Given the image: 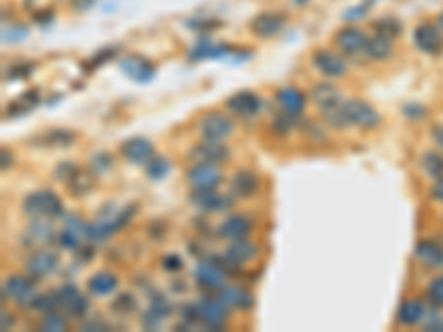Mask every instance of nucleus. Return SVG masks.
Segmentation results:
<instances>
[{
	"label": "nucleus",
	"mask_w": 443,
	"mask_h": 332,
	"mask_svg": "<svg viewBox=\"0 0 443 332\" xmlns=\"http://www.w3.org/2000/svg\"><path fill=\"white\" fill-rule=\"evenodd\" d=\"M191 204L204 213H220L233 206V200L224 195L218 189H193L189 195Z\"/></svg>",
	"instance_id": "10"
},
{
	"label": "nucleus",
	"mask_w": 443,
	"mask_h": 332,
	"mask_svg": "<svg viewBox=\"0 0 443 332\" xmlns=\"http://www.w3.org/2000/svg\"><path fill=\"white\" fill-rule=\"evenodd\" d=\"M426 295L435 306H443V274H441V277H435L433 281L428 283Z\"/></svg>",
	"instance_id": "41"
},
{
	"label": "nucleus",
	"mask_w": 443,
	"mask_h": 332,
	"mask_svg": "<svg viewBox=\"0 0 443 332\" xmlns=\"http://www.w3.org/2000/svg\"><path fill=\"white\" fill-rule=\"evenodd\" d=\"M149 311H151L155 317L164 319L166 315H171V304H168L162 295H155L153 299H151V308H149Z\"/></svg>",
	"instance_id": "44"
},
{
	"label": "nucleus",
	"mask_w": 443,
	"mask_h": 332,
	"mask_svg": "<svg viewBox=\"0 0 443 332\" xmlns=\"http://www.w3.org/2000/svg\"><path fill=\"white\" fill-rule=\"evenodd\" d=\"M275 100H277L281 113H286V116H293V118H299L306 109V105H309V96H306L304 91H299L297 87L279 89Z\"/></svg>",
	"instance_id": "20"
},
{
	"label": "nucleus",
	"mask_w": 443,
	"mask_h": 332,
	"mask_svg": "<svg viewBox=\"0 0 443 332\" xmlns=\"http://www.w3.org/2000/svg\"><path fill=\"white\" fill-rule=\"evenodd\" d=\"M116 288H118V277L109 270H100L87 281V290L94 297H107L111 292H116Z\"/></svg>",
	"instance_id": "29"
},
{
	"label": "nucleus",
	"mask_w": 443,
	"mask_h": 332,
	"mask_svg": "<svg viewBox=\"0 0 443 332\" xmlns=\"http://www.w3.org/2000/svg\"><path fill=\"white\" fill-rule=\"evenodd\" d=\"M111 308H113V311L122 313V315H129V313L135 311V299H133L129 292H122V295H118V299L113 302Z\"/></svg>",
	"instance_id": "43"
},
{
	"label": "nucleus",
	"mask_w": 443,
	"mask_h": 332,
	"mask_svg": "<svg viewBox=\"0 0 443 332\" xmlns=\"http://www.w3.org/2000/svg\"><path fill=\"white\" fill-rule=\"evenodd\" d=\"M422 168L426 175L435 180L443 177V155L439 151H426L422 157Z\"/></svg>",
	"instance_id": "36"
},
{
	"label": "nucleus",
	"mask_w": 443,
	"mask_h": 332,
	"mask_svg": "<svg viewBox=\"0 0 443 332\" xmlns=\"http://www.w3.org/2000/svg\"><path fill=\"white\" fill-rule=\"evenodd\" d=\"M433 198L439 200V202H443V177H439V180L435 182V186H433Z\"/></svg>",
	"instance_id": "50"
},
{
	"label": "nucleus",
	"mask_w": 443,
	"mask_h": 332,
	"mask_svg": "<svg viewBox=\"0 0 443 332\" xmlns=\"http://www.w3.org/2000/svg\"><path fill=\"white\" fill-rule=\"evenodd\" d=\"M40 102V94L38 91H29V94H22L14 105L7 109V116L16 118V116H25L27 111H31Z\"/></svg>",
	"instance_id": "33"
},
{
	"label": "nucleus",
	"mask_w": 443,
	"mask_h": 332,
	"mask_svg": "<svg viewBox=\"0 0 443 332\" xmlns=\"http://www.w3.org/2000/svg\"><path fill=\"white\" fill-rule=\"evenodd\" d=\"M257 253H259L257 244L251 242L248 237H242V239H233L229 244V248H226V253H224V259H226V264H231V266H246L257 257Z\"/></svg>",
	"instance_id": "18"
},
{
	"label": "nucleus",
	"mask_w": 443,
	"mask_h": 332,
	"mask_svg": "<svg viewBox=\"0 0 443 332\" xmlns=\"http://www.w3.org/2000/svg\"><path fill=\"white\" fill-rule=\"evenodd\" d=\"M437 25L441 27V31H443V11H441V16H439V22H437Z\"/></svg>",
	"instance_id": "55"
},
{
	"label": "nucleus",
	"mask_w": 443,
	"mask_h": 332,
	"mask_svg": "<svg viewBox=\"0 0 443 332\" xmlns=\"http://www.w3.org/2000/svg\"><path fill=\"white\" fill-rule=\"evenodd\" d=\"M253 231V220L248 215H231L226 217V220L222 222L220 226V235L224 239H242V237H248V233Z\"/></svg>",
	"instance_id": "26"
},
{
	"label": "nucleus",
	"mask_w": 443,
	"mask_h": 332,
	"mask_svg": "<svg viewBox=\"0 0 443 332\" xmlns=\"http://www.w3.org/2000/svg\"><path fill=\"white\" fill-rule=\"evenodd\" d=\"M368 38L359 27H346V29H339L335 33V47L339 53L344 55H359V53H366V44Z\"/></svg>",
	"instance_id": "12"
},
{
	"label": "nucleus",
	"mask_w": 443,
	"mask_h": 332,
	"mask_svg": "<svg viewBox=\"0 0 443 332\" xmlns=\"http://www.w3.org/2000/svg\"><path fill=\"white\" fill-rule=\"evenodd\" d=\"M42 142L49 146H69L76 142V133L67 129H51L42 135Z\"/></svg>",
	"instance_id": "37"
},
{
	"label": "nucleus",
	"mask_w": 443,
	"mask_h": 332,
	"mask_svg": "<svg viewBox=\"0 0 443 332\" xmlns=\"http://www.w3.org/2000/svg\"><path fill=\"white\" fill-rule=\"evenodd\" d=\"M29 233L33 235V239H36L38 244H49V242H53L55 237H58V235H55V231H53V224L49 220H33Z\"/></svg>",
	"instance_id": "35"
},
{
	"label": "nucleus",
	"mask_w": 443,
	"mask_h": 332,
	"mask_svg": "<svg viewBox=\"0 0 443 332\" xmlns=\"http://www.w3.org/2000/svg\"><path fill=\"white\" fill-rule=\"evenodd\" d=\"M186 180L193 189H218L224 177H222V171L218 168V164L200 162L189 168Z\"/></svg>",
	"instance_id": "15"
},
{
	"label": "nucleus",
	"mask_w": 443,
	"mask_h": 332,
	"mask_svg": "<svg viewBox=\"0 0 443 332\" xmlns=\"http://www.w3.org/2000/svg\"><path fill=\"white\" fill-rule=\"evenodd\" d=\"M235 124L229 116H224L220 111H209L204 113L200 120V135L202 140H211V142H224L233 135Z\"/></svg>",
	"instance_id": "6"
},
{
	"label": "nucleus",
	"mask_w": 443,
	"mask_h": 332,
	"mask_svg": "<svg viewBox=\"0 0 443 332\" xmlns=\"http://www.w3.org/2000/svg\"><path fill=\"white\" fill-rule=\"evenodd\" d=\"M120 155L131 164H146L155 155V148L144 137H129L120 144Z\"/></svg>",
	"instance_id": "19"
},
{
	"label": "nucleus",
	"mask_w": 443,
	"mask_h": 332,
	"mask_svg": "<svg viewBox=\"0 0 443 332\" xmlns=\"http://www.w3.org/2000/svg\"><path fill=\"white\" fill-rule=\"evenodd\" d=\"M226 259L222 261H215V259H204L196 266V281L200 286L209 290H220L222 286H226V270H224Z\"/></svg>",
	"instance_id": "13"
},
{
	"label": "nucleus",
	"mask_w": 443,
	"mask_h": 332,
	"mask_svg": "<svg viewBox=\"0 0 443 332\" xmlns=\"http://www.w3.org/2000/svg\"><path fill=\"white\" fill-rule=\"evenodd\" d=\"M415 257L426 268H443V246L435 239H422L415 246Z\"/></svg>",
	"instance_id": "25"
},
{
	"label": "nucleus",
	"mask_w": 443,
	"mask_h": 332,
	"mask_svg": "<svg viewBox=\"0 0 443 332\" xmlns=\"http://www.w3.org/2000/svg\"><path fill=\"white\" fill-rule=\"evenodd\" d=\"M111 155L109 153H96L94 157H91V171H94V173L98 175V173H107V171L111 168Z\"/></svg>",
	"instance_id": "42"
},
{
	"label": "nucleus",
	"mask_w": 443,
	"mask_h": 332,
	"mask_svg": "<svg viewBox=\"0 0 443 332\" xmlns=\"http://www.w3.org/2000/svg\"><path fill=\"white\" fill-rule=\"evenodd\" d=\"M231 51L229 44H211V42H200L189 51L191 60H207V58H222Z\"/></svg>",
	"instance_id": "32"
},
{
	"label": "nucleus",
	"mask_w": 443,
	"mask_h": 332,
	"mask_svg": "<svg viewBox=\"0 0 443 332\" xmlns=\"http://www.w3.org/2000/svg\"><path fill=\"white\" fill-rule=\"evenodd\" d=\"M198 311V322L202 326H207L209 330H220L229 322V306H226L220 297H207V299H200L196 304Z\"/></svg>",
	"instance_id": "5"
},
{
	"label": "nucleus",
	"mask_w": 443,
	"mask_h": 332,
	"mask_svg": "<svg viewBox=\"0 0 443 332\" xmlns=\"http://www.w3.org/2000/svg\"><path fill=\"white\" fill-rule=\"evenodd\" d=\"M344 116L348 124H355V127L361 129H374L381 124V116L377 113V109L359 98L344 100Z\"/></svg>",
	"instance_id": "7"
},
{
	"label": "nucleus",
	"mask_w": 443,
	"mask_h": 332,
	"mask_svg": "<svg viewBox=\"0 0 443 332\" xmlns=\"http://www.w3.org/2000/svg\"><path fill=\"white\" fill-rule=\"evenodd\" d=\"M67 326H69V322H67V315L64 313L44 315L42 322H40L42 330H51V332H62V330H67Z\"/></svg>",
	"instance_id": "40"
},
{
	"label": "nucleus",
	"mask_w": 443,
	"mask_h": 332,
	"mask_svg": "<svg viewBox=\"0 0 443 332\" xmlns=\"http://www.w3.org/2000/svg\"><path fill=\"white\" fill-rule=\"evenodd\" d=\"M94 171H87V168H80L78 166L76 173L67 180V186H69V191L73 193V195H85V193H89L91 189H94Z\"/></svg>",
	"instance_id": "31"
},
{
	"label": "nucleus",
	"mask_w": 443,
	"mask_h": 332,
	"mask_svg": "<svg viewBox=\"0 0 443 332\" xmlns=\"http://www.w3.org/2000/svg\"><path fill=\"white\" fill-rule=\"evenodd\" d=\"M366 14H368V5H357L346 11L344 20H359V18H366Z\"/></svg>",
	"instance_id": "47"
},
{
	"label": "nucleus",
	"mask_w": 443,
	"mask_h": 332,
	"mask_svg": "<svg viewBox=\"0 0 443 332\" xmlns=\"http://www.w3.org/2000/svg\"><path fill=\"white\" fill-rule=\"evenodd\" d=\"M218 297L229 306V308H240V311H248L253 306V295L240 286H222L218 290Z\"/></svg>",
	"instance_id": "27"
},
{
	"label": "nucleus",
	"mask_w": 443,
	"mask_h": 332,
	"mask_svg": "<svg viewBox=\"0 0 443 332\" xmlns=\"http://www.w3.org/2000/svg\"><path fill=\"white\" fill-rule=\"evenodd\" d=\"M11 151H7V148H3V171H7V164H11Z\"/></svg>",
	"instance_id": "54"
},
{
	"label": "nucleus",
	"mask_w": 443,
	"mask_h": 332,
	"mask_svg": "<svg viewBox=\"0 0 443 332\" xmlns=\"http://www.w3.org/2000/svg\"><path fill=\"white\" fill-rule=\"evenodd\" d=\"M135 215V206H127V209H107L94 224H89V242L91 244H102L109 239L113 233H118L120 228L129 224V220Z\"/></svg>",
	"instance_id": "1"
},
{
	"label": "nucleus",
	"mask_w": 443,
	"mask_h": 332,
	"mask_svg": "<svg viewBox=\"0 0 443 332\" xmlns=\"http://www.w3.org/2000/svg\"><path fill=\"white\" fill-rule=\"evenodd\" d=\"M60 248L64 250H80L85 248L89 242V224L78 217L76 213H62V228L58 237H55Z\"/></svg>",
	"instance_id": "3"
},
{
	"label": "nucleus",
	"mask_w": 443,
	"mask_h": 332,
	"mask_svg": "<svg viewBox=\"0 0 443 332\" xmlns=\"http://www.w3.org/2000/svg\"><path fill=\"white\" fill-rule=\"evenodd\" d=\"M78 171V166L73 164V162H62V164H58L55 166V177H58L60 182H64L67 184V180H69L73 173Z\"/></svg>",
	"instance_id": "45"
},
{
	"label": "nucleus",
	"mask_w": 443,
	"mask_h": 332,
	"mask_svg": "<svg viewBox=\"0 0 443 332\" xmlns=\"http://www.w3.org/2000/svg\"><path fill=\"white\" fill-rule=\"evenodd\" d=\"M286 27V16L275 14V11H264L251 20V31L259 38H272Z\"/></svg>",
	"instance_id": "21"
},
{
	"label": "nucleus",
	"mask_w": 443,
	"mask_h": 332,
	"mask_svg": "<svg viewBox=\"0 0 443 332\" xmlns=\"http://www.w3.org/2000/svg\"><path fill=\"white\" fill-rule=\"evenodd\" d=\"M426 315H428V308H426L424 302L406 299L399 306V313H397V322H399L401 326H417V324L424 322Z\"/></svg>",
	"instance_id": "28"
},
{
	"label": "nucleus",
	"mask_w": 443,
	"mask_h": 332,
	"mask_svg": "<svg viewBox=\"0 0 443 332\" xmlns=\"http://www.w3.org/2000/svg\"><path fill=\"white\" fill-rule=\"evenodd\" d=\"M372 27L377 33H383V36H388V38L401 36V22L397 18H390V16H385L381 20H374Z\"/></svg>",
	"instance_id": "39"
},
{
	"label": "nucleus",
	"mask_w": 443,
	"mask_h": 332,
	"mask_svg": "<svg viewBox=\"0 0 443 332\" xmlns=\"http://www.w3.org/2000/svg\"><path fill=\"white\" fill-rule=\"evenodd\" d=\"M412 40H415V47L422 53L437 55L443 51V31L439 25H435V22H428V20L419 22L415 27Z\"/></svg>",
	"instance_id": "9"
},
{
	"label": "nucleus",
	"mask_w": 443,
	"mask_h": 332,
	"mask_svg": "<svg viewBox=\"0 0 443 332\" xmlns=\"http://www.w3.org/2000/svg\"><path fill=\"white\" fill-rule=\"evenodd\" d=\"M22 211L33 220H53L62 217V200L53 191H36L22 200Z\"/></svg>",
	"instance_id": "2"
},
{
	"label": "nucleus",
	"mask_w": 443,
	"mask_h": 332,
	"mask_svg": "<svg viewBox=\"0 0 443 332\" xmlns=\"http://www.w3.org/2000/svg\"><path fill=\"white\" fill-rule=\"evenodd\" d=\"M82 328L85 330H94V328H102V330H109V324H105L102 322V319H91V322H87V324H82Z\"/></svg>",
	"instance_id": "49"
},
{
	"label": "nucleus",
	"mask_w": 443,
	"mask_h": 332,
	"mask_svg": "<svg viewBox=\"0 0 443 332\" xmlns=\"http://www.w3.org/2000/svg\"><path fill=\"white\" fill-rule=\"evenodd\" d=\"M295 3H297V5H304V3H309V0H295Z\"/></svg>",
	"instance_id": "56"
},
{
	"label": "nucleus",
	"mask_w": 443,
	"mask_h": 332,
	"mask_svg": "<svg viewBox=\"0 0 443 332\" xmlns=\"http://www.w3.org/2000/svg\"><path fill=\"white\" fill-rule=\"evenodd\" d=\"M259 191V177L255 171L251 168H242V171H237V173L233 175L231 180V193L235 198H253L255 193Z\"/></svg>",
	"instance_id": "24"
},
{
	"label": "nucleus",
	"mask_w": 443,
	"mask_h": 332,
	"mask_svg": "<svg viewBox=\"0 0 443 332\" xmlns=\"http://www.w3.org/2000/svg\"><path fill=\"white\" fill-rule=\"evenodd\" d=\"M162 266L168 272H177V270H182V266H184V261H182L177 255H164L162 257Z\"/></svg>",
	"instance_id": "46"
},
{
	"label": "nucleus",
	"mask_w": 443,
	"mask_h": 332,
	"mask_svg": "<svg viewBox=\"0 0 443 332\" xmlns=\"http://www.w3.org/2000/svg\"><path fill=\"white\" fill-rule=\"evenodd\" d=\"M424 107H415V105H410V107H406V116L410 118V120H422L419 116H424Z\"/></svg>",
	"instance_id": "48"
},
{
	"label": "nucleus",
	"mask_w": 443,
	"mask_h": 332,
	"mask_svg": "<svg viewBox=\"0 0 443 332\" xmlns=\"http://www.w3.org/2000/svg\"><path fill=\"white\" fill-rule=\"evenodd\" d=\"M27 274H31L33 279H44L58 268V255L51 253V250H38L27 259Z\"/></svg>",
	"instance_id": "23"
},
{
	"label": "nucleus",
	"mask_w": 443,
	"mask_h": 332,
	"mask_svg": "<svg viewBox=\"0 0 443 332\" xmlns=\"http://www.w3.org/2000/svg\"><path fill=\"white\" fill-rule=\"evenodd\" d=\"M226 109L237 118H253L262 109V98L253 91H240V94H233L226 100Z\"/></svg>",
	"instance_id": "17"
},
{
	"label": "nucleus",
	"mask_w": 443,
	"mask_h": 332,
	"mask_svg": "<svg viewBox=\"0 0 443 332\" xmlns=\"http://www.w3.org/2000/svg\"><path fill=\"white\" fill-rule=\"evenodd\" d=\"M313 67L326 78H342L348 73V62L344 53H337L331 49H317L313 53Z\"/></svg>",
	"instance_id": "11"
},
{
	"label": "nucleus",
	"mask_w": 443,
	"mask_h": 332,
	"mask_svg": "<svg viewBox=\"0 0 443 332\" xmlns=\"http://www.w3.org/2000/svg\"><path fill=\"white\" fill-rule=\"evenodd\" d=\"M0 317H3V330H9L11 326H14V317H11L7 311H3V315H0Z\"/></svg>",
	"instance_id": "53"
},
{
	"label": "nucleus",
	"mask_w": 443,
	"mask_h": 332,
	"mask_svg": "<svg viewBox=\"0 0 443 332\" xmlns=\"http://www.w3.org/2000/svg\"><path fill=\"white\" fill-rule=\"evenodd\" d=\"M366 55H368L370 60H377V62L388 60L390 55H392V38L383 36V33H374V36L368 38Z\"/></svg>",
	"instance_id": "30"
},
{
	"label": "nucleus",
	"mask_w": 443,
	"mask_h": 332,
	"mask_svg": "<svg viewBox=\"0 0 443 332\" xmlns=\"http://www.w3.org/2000/svg\"><path fill=\"white\" fill-rule=\"evenodd\" d=\"M144 166H146V177L153 180V182H160L171 173V162L162 155H153Z\"/></svg>",
	"instance_id": "34"
},
{
	"label": "nucleus",
	"mask_w": 443,
	"mask_h": 332,
	"mask_svg": "<svg viewBox=\"0 0 443 332\" xmlns=\"http://www.w3.org/2000/svg\"><path fill=\"white\" fill-rule=\"evenodd\" d=\"M311 102L320 111H328V109L342 107L344 96L333 82H320V85H315L313 91H311Z\"/></svg>",
	"instance_id": "22"
},
{
	"label": "nucleus",
	"mask_w": 443,
	"mask_h": 332,
	"mask_svg": "<svg viewBox=\"0 0 443 332\" xmlns=\"http://www.w3.org/2000/svg\"><path fill=\"white\" fill-rule=\"evenodd\" d=\"M433 140L439 144V148L443 151V127H435L433 129Z\"/></svg>",
	"instance_id": "52"
},
{
	"label": "nucleus",
	"mask_w": 443,
	"mask_h": 332,
	"mask_svg": "<svg viewBox=\"0 0 443 332\" xmlns=\"http://www.w3.org/2000/svg\"><path fill=\"white\" fill-rule=\"evenodd\" d=\"M191 162H207V164H220L226 162L231 157V151L224 146V142H211V140H202L200 144H196L191 148Z\"/></svg>",
	"instance_id": "14"
},
{
	"label": "nucleus",
	"mask_w": 443,
	"mask_h": 332,
	"mask_svg": "<svg viewBox=\"0 0 443 332\" xmlns=\"http://www.w3.org/2000/svg\"><path fill=\"white\" fill-rule=\"evenodd\" d=\"M55 297H58V308L67 317L80 319L89 311V299L87 295L73 283H62L60 288H55Z\"/></svg>",
	"instance_id": "8"
},
{
	"label": "nucleus",
	"mask_w": 443,
	"mask_h": 332,
	"mask_svg": "<svg viewBox=\"0 0 443 332\" xmlns=\"http://www.w3.org/2000/svg\"><path fill=\"white\" fill-rule=\"evenodd\" d=\"M96 0H71V5H73V9H78V11H85V9H89L91 5H94Z\"/></svg>",
	"instance_id": "51"
},
{
	"label": "nucleus",
	"mask_w": 443,
	"mask_h": 332,
	"mask_svg": "<svg viewBox=\"0 0 443 332\" xmlns=\"http://www.w3.org/2000/svg\"><path fill=\"white\" fill-rule=\"evenodd\" d=\"M118 64H120V71L124 76L131 78L133 82H140V85L151 82V78L155 76L153 62L142 58V55H127V58H122Z\"/></svg>",
	"instance_id": "16"
},
{
	"label": "nucleus",
	"mask_w": 443,
	"mask_h": 332,
	"mask_svg": "<svg viewBox=\"0 0 443 332\" xmlns=\"http://www.w3.org/2000/svg\"><path fill=\"white\" fill-rule=\"evenodd\" d=\"M11 299L14 304H18L20 308H33V302L38 299V290L36 283H33V277L29 274H11L9 279H5L3 283V302Z\"/></svg>",
	"instance_id": "4"
},
{
	"label": "nucleus",
	"mask_w": 443,
	"mask_h": 332,
	"mask_svg": "<svg viewBox=\"0 0 443 332\" xmlns=\"http://www.w3.org/2000/svg\"><path fill=\"white\" fill-rule=\"evenodd\" d=\"M33 311L40 313L42 317H44V315H51V313H60V308H58V297H55V290L44 292V295H38V299L33 302Z\"/></svg>",
	"instance_id": "38"
}]
</instances>
